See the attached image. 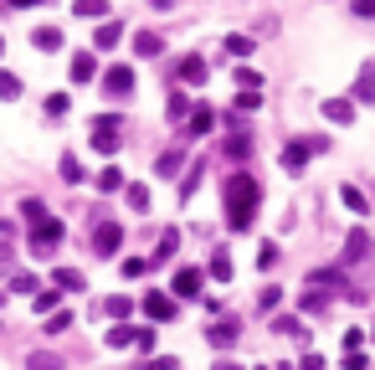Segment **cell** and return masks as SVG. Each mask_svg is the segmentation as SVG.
I'll list each match as a JSON object with an SVG mask.
<instances>
[{
	"instance_id": "9c48e42d",
	"label": "cell",
	"mask_w": 375,
	"mask_h": 370,
	"mask_svg": "<svg viewBox=\"0 0 375 370\" xmlns=\"http://www.w3.org/2000/svg\"><path fill=\"white\" fill-rule=\"evenodd\" d=\"M144 314H149L154 324L175 319V298H170V293H144Z\"/></svg>"
},
{
	"instance_id": "2e32d148",
	"label": "cell",
	"mask_w": 375,
	"mask_h": 370,
	"mask_svg": "<svg viewBox=\"0 0 375 370\" xmlns=\"http://www.w3.org/2000/svg\"><path fill=\"white\" fill-rule=\"evenodd\" d=\"M108 345H113V350L139 345V329H134V324H113V329H108Z\"/></svg>"
},
{
	"instance_id": "7dc6e473",
	"label": "cell",
	"mask_w": 375,
	"mask_h": 370,
	"mask_svg": "<svg viewBox=\"0 0 375 370\" xmlns=\"http://www.w3.org/2000/svg\"><path fill=\"white\" fill-rule=\"evenodd\" d=\"M144 370H180V360H170V355H160V360H149Z\"/></svg>"
},
{
	"instance_id": "4fadbf2b",
	"label": "cell",
	"mask_w": 375,
	"mask_h": 370,
	"mask_svg": "<svg viewBox=\"0 0 375 370\" xmlns=\"http://www.w3.org/2000/svg\"><path fill=\"white\" fill-rule=\"evenodd\" d=\"M119 42H124V26H119V21H103V26H98V36H93V47H98V51H113Z\"/></svg>"
},
{
	"instance_id": "c3c4849f",
	"label": "cell",
	"mask_w": 375,
	"mask_h": 370,
	"mask_svg": "<svg viewBox=\"0 0 375 370\" xmlns=\"http://www.w3.org/2000/svg\"><path fill=\"white\" fill-rule=\"evenodd\" d=\"M299 370H324V360H319V355H314V350H308V355H303V360H299Z\"/></svg>"
},
{
	"instance_id": "bcb514c9",
	"label": "cell",
	"mask_w": 375,
	"mask_h": 370,
	"mask_svg": "<svg viewBox=\"0 0 375 370\" xmlns=\"http://www.w3.org/2000/svg\"><path fill=\"white\" fill-rule=\"evenodd\" d=\"M360 339H365L360 329H344V355H360Z\"/></svg>"
},
{
	"instance_id": "b9f144b4",
	"label": "cell",
	"mask_w": 375,
	"mask_h": 370,
	"mask_svg": "<svg viewBox=\"0 0 375 370\" xmlns=\"http://www.w3.org/2000/svg\"><path fill=\"white\" fill-rule=\"evenodd\" d=\"M144 273H149L144 257H124V278H144Z\"/></svg>"
},
{
	"instance_id": "7402d4cb",
	"label": "cell",
	"mask_w": 375,
	"mask_h": 370,
	"mask_svg": "<svg viewBox=\"0 0 375 370\" xmlns=\"http://www.w3.org/2000/svg\"><path fill=\"white\" fill-rule=\"evenodd\" d=\"M273 329H278V335H293V339H303V345H308V329H303V319H288V314H278V319H273Z\"/></svg>"
},
{
	"instance_id": "3957f363",
	"label": "cell",
	"mask_w": 375,
	"mask_h": 370,
	"mask_svg": "<svg viewBox=\"0 0 375 370\" xmlns=\"http://www.w3.org/2000/svg\"><path fill=\"white\" fill-rule=\"evenodd\" d=\"M93 150H98V154H113V150H119V118H113V113H98V118H93Z\"/></svg>"
},
{
	"instance_id": "4316f807",
	"label": "cell",
	"mask_w": 375,
	"mask_h": 370,
	"mask_svg": "<svg viewBox=\"0 0 375 370\" xmlns=\"http://www.w3.org/2000/svg\"><path fill=\"white\" fill-rule=\"evenodd\" d=\"M83 175H88V170L77 165V154H62V180H67V185H83Z\"/></svg>"
},
{
	"instance_id": "44dd1931",
	"label": "cell",
	"mask_w": 375,
	"mask_h": 370,
	"mask_svg": "<svg viewBox=\"0 0 375 370\" xmlns=\"http://www.w3.org/2000/svg\"><path fill=\"white\" fill-rule=\"evenodd\" d=\"M180 165H185V154H180V150H165V154H160V165H154V170H160L165 180H175V175H180Z\"/></svg>"
},
{
	"instance_id": "9a60e30c",
	"label": "cell",
	"mask_w": 375,
	"mask_h": 370,
	"mask_svg": "<svg viewBox=\"0 0 375 370\" xmlns=\"http://www.w3.org/2000/svg\"><path fill=\"white\" fill-rule=\"evenodd\" d=\"M103 314H108V319H128V314H134V298H128V293L103 298Z\"/></svg>"
},
{
	"instance_id": "f1b7e54d",
	"label": "cell",
	"mask_w": 375,
	"mask_h": 370,
	"mask_svg": "<svg viewBox=\"0 0 375 370\" xmlns=\"http://www.w3.org/2000/svg\"><path fill=\"white\" fill-rule=\"evenodd\" d=\"M355 98H375V62H365V72L355 83Z\"/></svg>"
},
{
	"instance_id": "836d02e7",
	"label": "cell",
	"mask_w": 375,
	"mask_h": 370,
	"mask_svg": "<svg viewBox=\"0 0 375 370\" xmlns=\"http://www.w3.org/2000/svg\"><path fill=\"white\" fill-rule=\"evenodd\" d=\"M278 303H283V288H262V293H257V309L262 314H273Z\"/></svg>"
},
{
	"instance_id": "74e56055",
	"label": "cell",
	"mask_w": 375,
	"mask_h": 370,
	"mask_svg": "<svg viewBox=\"0 0 375 370\" xmlns=\"http://www.w3.org/2000/svg\"><path fill=\"white\" fill-rule=\"evenodd\" d=\"M36 288H42V283H36V278H26V273L10 278V293H31V298H36Z\"/></svg>"
},
{
	"instance_id": "484cf974",
	"label": "cell",
	"mask_w": 375,
	"mask_h": 370,
	"mask_svg": "<svg viewBox=\"0 0 375 370\" xmlns=\"http://www.w3.org/2000/svg\"><path fill=\"white\" fill-rule=\"evenodd\" d=\"M31 42L42 47V51H57V47H62V31H57V26H42V31H36Z\"/></svg>"
},
{
	"instance_id": "ab89813d",
	"label": "cell",
	"mask_w": 375,
	"mask_h": 370,
	"mask_svg": "<svg viewBox=\"0 0 375 370\" xmlns=\"http://www.w3.org/2000/svg\"><path fill=\"white\" fill-rule=\"evenodd\" d=\"M67 108H72V103H67V92H51V98H47V113H51V118H62Z\"/></svg>"
},
{
	"instance_id": "f35d334b",
	"label": "cell",
	"mask_w": 375,
	"mask_h": 370,
	"mask_svg": "<svg viewBox=\"0 0 375 370\" xmlns=\"http://www.w3.org/2000/svg\"><path fill=\"white\" fill-rule=\"evenodd\" d=\"M62 329H72V314H67V309H57V314L47 319V335H62Z\"/></svg>"
},
{
	"instance_id": "ba28073f",
	"label": "cell",
	"mask_w": 375,
	"mask_h": 370,
	"mask_svg": "<svg viewBox=\"0 0 375 370\" xmlns=\"http://www.w3.org/2000/svg\"><path fill=\"white\" fill-rule=\"evenodd\" d=\"M237 335H242L237 319H222V324L206 329V345H211V350H231V345H237Z\"/></svg>"
},
{
	"instance_id": "db71d44e",
	"label": "cell",
	"mask_w": 375,
	"mask_h": 370,
	"mask_svg": "<svg viewBox=\"0 0 375 370\" xmlns=\"http://www.w3.org/2000/svg\"><path fill=\"white\" fill-rule=\"evenodd\" d=\"M0 51H6V42H0Z\"/></svg>"
},
{
	"instance_id": "ee69618b",
	"label": "cell",
	"mask_w": 375,
	"mask_h": 370,
	"mask_svg": "<svg viewBox=\"0 0 375 370\" xmlns=\"http://www.w3.org/2000/svg\"><path fill=\"white\" fill-rule=\"evenodd\" d=\"M273 262H278V247L262 242V247H257V268H273Z\"/></svg>"
},
{
	"instance_id": "83f0119b",
	"label": "cell",
	"mask_w": 375,
	"mask_h": 370,
	"mask_svg": "<svg viewBox=\"0 0 375 370\" xmlns=\"http://www.w3.org/2000/svg\"><path fill=\"white\" fill-rule=\"evenodd\" d=\"M175 247H180V232H165V236H160V247H154V262H170V257H175Z\"/></svg>"
},
{
	"instance_id": "7bdbcfd3",
	"label": "cell",
	"mask_w": 375,
	"mask_h": 370,
	"mask_svg": "<svg viewBox=\"0 0 375 370\" xmlns=\"http://www.w3.org/2000/svg\"><path fill=\"white\" fill-rule=\"evenodd\" d=\"M319 309H329V293H303V314H319Z\"/></svg>"
},
{
	"instance_id": "ffe728a7",
	"label": "cell",
	"mask_w": 375,
	"mask_h": 370,
	"mask_svg": "<svg viewBox=\"0 0 375 370\" xmlns=\"http://www.w3.org/2000/svg\"><path fill=\"white\" fill-rule=\"evenodd\" d=\"M134 51H139V57H160V51H165V42H160L154 31H139V36H134Z\"/></svg>"
},
{
	"instance_id": "5bb4252c",
	"label": "cell",
	"mask_w": 375,
	"mask_h": 370,
	"mask_svg": "<svg viewBox=\"0 0 375 370\" xmlns=\"http://www.w3.org/2000/svg\"><path fill=\"white\" fill-rule=\"evenodd\" d=\"M93 72H98V57L93 51H77L72 57V83H93Z\"/></svg>"
},
{
	"instance_id": "11a10c76",
	"label": "cell",
	"mask_w": 375,
	"mask_h": 370,
	"mask_svg": "<svg viewBox=\"0 0 375 370\" xmlns=\"http://www.w3.org/2000/svg\"><path fill=\"white\" fill-rule=\"evenodd\" d=\"M370 339H375V329H370Z\"/></svg>"
},
{
	"instance_id": "52a82bcc",
	"label": "cell",
	"mask_w": 375,
	"mask_h": 370,
	"mask_svg": "<svg viewBox=\"0 0 375 370\" xmlns=\"http://www.w3.org/2000/svg\"><path fill=\"white\" fill-rule=\"evenodd\" d=\"M170 288H175L180 298H201V288H206V273H201V268H180Z\"/></svg>"
},
{
	"instance_id": "8992f818",
	"label": "cell",
	"mask_w": 375,
	"mask_h": 370,
	"mask_svg": "<svg viewBox=\"0 0 375 370\" xmlns=\"http://www.w3.org/2000/svg\"><path fill=\"white\" fill-rule=\"evenodd\" d=\"M308 154H314V139H293L288 150H283V170H288V175H303Z\"/></svg>"
},
{
	"instance_id": "277c9868",
	"label": "cell",
	"mask_w": 375,
	"mask_h": 370,
	"mask_svg": "<svg viewBox=\"0 0 375 370\" xmlns=\"http://www.w3.org/2000/svg\"><path fill=\"white\" fill-rule=\"evenodd\" d=\"M103 92H108V98H128V92H134V67H128V62H113V67L103 72Z\"/></svg>"
},
{
	"instance_id": "4dcf8cb0",
	"label": "cell",
	"mask_w": 375,
	"mask_h": 370,
	"mask_svg": "<svg viewBox=\"0 0 375 370\" xmlns=\"http://www.w3.org/2000/svg\"><path fill=\"white\" fill-rule=\"evenodd\" d=\"M57 288H42V293H36V314H47V319H51V314H57Z\"/></svg>"
},
{
	"instance_id": "f907efd6",
	"label": "cell",
	"mask_w": 375,
	"mask_h": 370,
	"mask_svg": "<svg viewBox=\"0 0 375 370\" xmlns=\"http://www.w3.org/2000/svg\"><path fill=\"white\" fill-rule=\"evenodd\" d=\"M355 16H375V0H355Z\"/></svg>"
},
{
	"instance_id": "e575fe53",
	"label": "cell",
	"mask_w": 375,
	"mask_h": 370,
	"mask_svg": "<svg viewBox=\"0 0 375 370\" xmlns=\"http://www.w3.org/2000/svg\"><path fill=\"white\" fill-rule=\"evenodd\" d=\"M170 118H175V124L190 118V98H185V92H170Z\"/></svg>"
},
{
	"instance_id": "d6a6232c",
	"label": "cell",
	"mask_w": 375,
	"mask_h": 370,
	"mask_svg": "<svg viewBox=\"0 0 375 370\" xmlns=\"http://www.w3.org/2000/svg\"><path fill=\"white\" fill-rule=\"evenodd\" d=\"M98 191H124V175H119V165H108L98 175Z\"/></svg>"
},
{
	"instance_id": "816d5d0a",
	"label": "cell",
	"mask_w": 375,
	"mask_h": 370,
	"mask_svg": "<svg viewBox=\"0 0 375 370\" xmlns=\"http://www.w3.org/2000/svg\"><path fill=\"white\" fill-rule=\"evenodd\" d=\"M216 370H242V365H237V360H222V365H216Z\"/></svg>"
},
{
	"instance_id": "e0dca14e",
	"label": "cell",
	"mask_w": 375,
	"mask_h": 370,
	"mask_svg": "<svg viewBox=\"0 0 375 370\" xmlns=\"http://www.w3.org/2000/svg\"><path fill=\"white\" fill-rule=\"evenodd\" d=\"M211 124H216V108H206V103H201V108H190V134H211Z\"/></svg>"
},
{
	"instance_id": "d590c367",
	"label": "cell",
	"mask_w": 375,
	"mask_h": 370,
	"mask_svg": "<svg viewBox=\"0 0 375 370\" xmlns=\"http://www.w3.org/2000/svg\"><path fill=\"white\" fill-rule=\"evenodd\" d=\"M0 98H21V77L16 72H0Z\"/></svg>"
},
{
	"instance_id": "1f68e13d",
	"label": "cell",
	"mask_w": 375,
	"mask_h": 370,
	"mask_svg": "<svg viewBox=\"0 0 375 370\" xmlns=\"http://www.w3.org/2000/svg\"><path fill=\"white\" fill-rule=\"evenodd\" d=\"M237 83H242V92H262V72H252V67H237Z\"/></svg>"
},
{
	"instance_id": "7a4b0ae2",
	"label": "cell",
	"mask_w": 375,
	"mask_h": 370,
	"mask_svg": "<svg viewBox=\"0 0 375 370\" xmlns=\"http://www.w3.org/2000/svg\"><path fill=\"white\" fill-rule=\"evenodd\" d=\"M62 236H67V227H62L57 216H42V221L31 227V252H36V257H51V252L62 247Z\"/></svg>"
},
{
	"instance_id": "cb8c5ba5",
	"label": "cell",
	"mask_w": 375,
	"mask_h": 370,
	"mask_svg": "<svg viewBox=\"0 0 375 370\" xmlns=\"http://www.w3.org/2000/svg\"><path fill=\"white\" fill-rule=\"evenodd\" d=\"M211 278L231 283V257H226V247H216V252H211Z\"/></svg>"
},
{
	"instance_id": "ac0fdd59",
	"label": "cell",
	"mask_w": 375,
	"mask_h": 370,
	"mask_svg": "<svg viewBox=\"0 0 375 370\" xmlns=\"http://www.w3.org/2000/svg\"><path fill=\"white\" fill-rule=\"evenodd\" d=\"M51 283H57V293H77V288H83V273H77V268H57Z\"/></svg>"
},
{
	"instance_id": "60d3db41",
	"label": "cell",
	"mask_w": 375,
	"mask_h": 370,
	"mask_svg": "<svg viewBox=\"0 0 375 370\" xmlns=\"http://www.w3.org/2000/svg\"><path fill=\"white\" fill-rule=\"evenodd\" d=\"M21 216H26V221H31V227H36V221L47 216V206H42V201H21Z\"/></svg>"
},
{
	"instance_id": "f5cc1de1",
	"label": "cell",
	"mask_w": 375,
	"mask_h": 370,
	"mask_svg": "<svg viewBox=\"0 0 375 370\" xmlns=\"http://www.w3.org/2000/svg\"><path fill=\"white\" fill-rule=\"evenodd\" d=\"M0 303H6V288H0Z\"/></svg>"
},
{
	"instance_id": "7c38bea8",
	"label": "cell",
	"mask_w": 375,
	"mask_h": 370,
	"mask_svg": "<svg viewBox=\"0 0 375 370\" xmlns=\"http://www.w3.org/2000/svg\"><path fill=\"white\" fill-rule=\"evenodd\" d=\"M365 252H370V236H365V232L355 227L350 236H344V257H340V268H344V262H360V257H365Z\"/></svg>"
},
{
	"instance_id": "d6986e66",
	"label": "cell",
	"mask_w": 375,
	"mask_h": 370,
	"mask_svg": "<svg viewBox=\"0 0 375 370\" xmlns=\"http://www.w3.org/2000/svg\"><path fill=\"white\" fill-rule=\"evenodd\" d=\"M340 201L350 206L355 216H365V211H370V206H365V191H360V185H340Z\"/></svg>"
},
{
	"instance_id": "8fae6325",
	"label": "cell",
	"mask_w": 375,
	"mask_h": 370,
	"mask_svg": "<svg viewBox=\"0 0 375 370\" xmlns=\"http://www.w3.org/2000/svg\"><path fill=\"white\" fill-rule=\"evenodd\" d=\"M324 118H329V124H355V98H329L324 103Z\"/></svg>"
},
{
	"instance_id": "6da1fadb",
	"label": "cell",
	"mask_w": 375,
	"mask_h": 370,
	"mask_svg": "<svg viewBox=\"0 0 375 370\" xmlns=\"http://www.w3.org/2000/svg\"><path fill=\"white\" fill-rule=\"evenodd\" d=\"M226 227L231 232H247L252 227V216H257V206H262V185H257L247 170H237V175L226 180Z\"/></svg>"
},
{
	"instance_id": "681fc988",
	"label": "cell",
	"mask_w": 375,
	"mask_h": 370,
	"mask_svg": "<svg viewBox=\"0 0 375 370\" xmlns=\"http://www.w3.org/2000/svg\"><path fill=\"white\" fill-rule=\"evenodd\" d=\"M344 370H370V365H365V355H344Z\"/></svg>"
},
{
	"instance_id": "603a6c76",
	"label": "cell",
	"mask_w": 375,
	"mask_h": 370,
	"mask_svg": "<svg viewBox=\"0 0 375 370\" xmlns=\"http://www.w3.org/2000/svg\"><path fill=\"white\" fill-rule=\"evenodd\" d=\"M77 16H88V21H108V0H77Z\"/></svg>"
},
{
	"instance_id": "f546056e",
	"label": "cell",
	"mask_w": 375,
	"mask_h": 370,
	"mask_svg": "<svg viewBox=\"0 0 375 370\" xmlns=\"http://www.w3.org/2000/svg\"><path fill=\"white\" fill-rule=\"evenodd\" d=\"M124 195H128L134 211H149V185H124Z\"/></svg>"
},
{
	"instance_id": "d4e9b609",
	"label": "cell",
	"mask_w": 375,
	"mask_h": 370,
	"mask_svg": "<svg viewBox=\"0 0 375 370\" xmlns=\"http://www.w3.org/2000/svg\"><path fill=\"white\" fill-rule=\"evenodd\" d=\"M252 47H257V42H252V36H242V31L226 36V51H231V57H252Z\"/></svg>"
},
{
	"instance_id": "f6af8a7d",
	"label": "cell",
	"mask_w": 375,
	"mask_h": 370,
	"mask_svg": "<svg viewBox=\"0 0 375 370\" xmlns=\"http://www.w3.org/2000/svg\"><path fill=\"white\" fill-rule=\"evenodd\" d=\"M247 150H252V144H247V134H231V139H226V154H237V160H242Z\"/></svg>"
},
{
	"instance_id": "5b68a950",
	"label": "cell",
	"mask_w": 375,
	"mask_h": 370,
	"mask_svg": "<svg viewBox=\"0 0 375 370\" xmlns=\"http://www.w3.org/2000/svg\"><path fill=\"white\" fill-rule=\"evenodd\" d=\"M119 247H124V227H119V221H98V227H93V252L98 257H113Z\"/></svg>"
},
{
	"instance_id": "8d00e7d4",
	"label": "cell",
	"mask_w": 375,
	"mask_h": 370,
	"mask_svg": "<svg viewBox=\"0 0 375 370\" xmlns=\"http://www.w3.org/2000/svg\"><path fill=\"white\" fill-rule=\"evenodd\" d=\"M262 108V92H237V113H257Z\"/></svg>"
},
{
	"instance_id": "30bf717a",
	"label": "cell",
	"mask_w": 375,
	"mask_h": 370,
	"mask_svg": "<svg viewBox=\"0 0 375 370\" xmlns=\"http://www.w3.org/2000/svg\"><path fill=\"white\" fill-rule=\"evenodd\" d=\"M175 77H180V83H206V57H196V51H190V57H180Z\"/></svg>"
}]
</instances>
